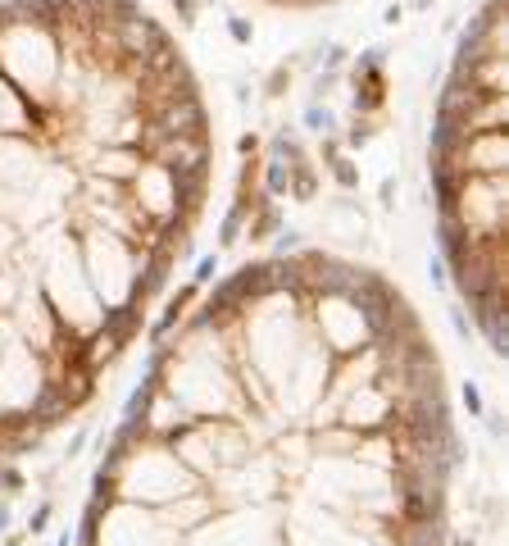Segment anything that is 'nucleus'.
<instances>
[{
  "instance_id": "7ed1b4c3",
  "label": "nucleus",
  "mask_w": 509,
  "mask_h": 546,
  "mask_svg": "<svg viewBox=\"0 0 509 546\" xmlns=\"http://www.w3.org/2000/svg\"><path fill=\"white\" fill-rule=\"evenodd\" d=\"M505 0L459 46L432 132L441 246L491 351H505Z\"/></svg>"
},
{
  "instance_id": "f257e3e1",
  "label": "nucleus",
  "mask_w": 509,
  "mask_h": 546,
  "mask_svg": "<svg viewBox=\"0 0 509 546\" xmlns=\"http://www.w3.org/2000/svg\"><path fill=\"white\" fill-rule=\"evenodd\" d=\"M455 460L405 292L291 251L242 264L164 337L78 546H446Z\"/></svg>"
},
{
  "instance_id": "f03ea898",
  "label": "nucleus",
  "mask_w": 509,
  "mask_h": 546,
  "mask_svg": "<svg viewBox=\"0 0 509 546\" xmlns=\"http://www.w3.org/2000/svg\"><path fill=\"white\" fill-rule=\"evenodd\" d=\"M214 178L191 64L137 0L0 5V460L95 396Z\"/></svg>"
}]
</instances>
